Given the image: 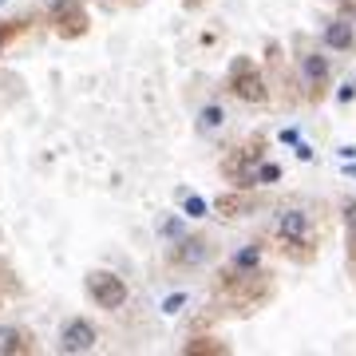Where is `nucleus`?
Listing matches in <instances>:
<instances>
[{
    "instance_id": "nucleus-7",
    "label": "nucleus",
    "mask_w": 356,
    "mask_h": 356,
    "mask_svg": "<svg viewBox=\"0 0 356 356\" xmlns=\"http://www.w3.org/2000/svg\"><path fill=\"white\" fill-rule=\"evenodd\" d=\"M301 79H305V88L313 95L329 88V56H321V51H305L301 56Z\"/></svg>"
},
{
    "instance_id": "nucleus-23",
    "label": "nucleus",
    "mask_w": 356,
    "mask_h": 356,
    "mask_svg": "<svg viewBox=\"0 0 356 356\" xmlns=\"http://www.w3.org/2000/svg\"><path fill=\"white\" fill-rule=\"evenodd\" d=\"M344 175H348V178H356V163H348V166H344Z\"/></svg>"
},
{
    "instance_id": "nucleus-9",
    "label": "nucleus",
    "mask_w": 356,
    "mask_h": 356,
    "mask_svg": "<svg viewBox=\"0 0 356 356\" xmlns=\"http://www.w3.org/2000/svg\"><path fill=\"white\" fill-rule=\"evenodd\" d=\"M28 353V337L20 329H0V356H16Z\"/></svg>"
},
{
    "instance_id": "nucleus-18",
    "label": "nucleus",
    "mask_w": 356,
    "mask_h": 356,
    "mask_svg": "<svg viewBox=\"0 0 356 356\" xmlns=\"http://www.w3.org/2000/svg\"><path fill=\"white\" fill-rule=\"evenodd\" d=\"M182 305H186V293H170L163 301V313L166 317H175V313H182Z\"/></svg>"
},
{
    "instance_id": "nucleus-13",
    "label": "nucleus",
    "mask_w": 356,
    "mask_h": 356,
    "mask_svg": "<svg viewBox=\"0 0 356 356\" xmlns=\"http://www.w3.org/2000/svg\"><path fill=\"white\" fill-rule=\"evenodd\" d=\"M281 182V166L277 163H257L254 166V186H273Z\"/></svg>"
},
{
    "instance_id": "nucleus-16",
    "label": "nucleus",
    "mask_w": 356,
    "mask_h": 356,
    "mask_svg": "<svg viewBox=\"0 0 356 356\" xmlns=\"http://www.w3.org/2000/svg\"><path fill=\"white\" fill-rule=\"evenodd\" d=\"M182 210H186L191 218H206L210 206H206V198H198V194H186V206H182Z\"/></svg>"
},
{
    "instance_id": "nucleus-1",
    "label": "nucleus",
    "mask_w": 356,
    "mask_h": 356,
    "mask_svg": "<svg viewBox=\"0 0 356 356\" xmlns=\"http://www.w3.org/2000/svg\"><path fill=\"white\" fill-rule=\"evenodd\" d=\"M229 91L242 103H266L269 99V83H266V76L257 72V64L250 56H238V60L229 64Z\"/></svg>"
},
{
    "instance_id": "nucleus-2",
    "label": "nucleus",
    "mask_w": 356,
    "mask_h": 356,
    "mask_svg": "<svg viewBox=\"0 0 356 356\" xmlns=\"http://www.w3.org/2000/svg\"><path fill=\"white\" fill-rule=\"evenodd\" d=\"M88 293L91 301L99 309H123L127 305V281L119 277V273H111V269H95V273H88Z\"/></svg>"
},
{
    "instance_id": "nucleus-4",
    "label": "nucleus",
    "mask_w": 356,
    "mask_h": 356,
    "mask_svg": "<svg viewBox=\"0 0 356 356\" xmlns=\"http://www.w3.org/2000/svg\"><path fill=\"white\" fill-rule=\"evenodd\" d=\"M210 254H214V245L206 242V238H198V234H182L175 242V250H170V261L175 266H182V269H198V266H206L210 261Z\"/></svg>"
},
{
    "instance_id": "nucleus-24",
    "label": "nucleus",
    "mask_w": 356,
    "mask_h": 356,
    "mask_svg": "<svg viewBox=\"0 0 356 356\" xmlns=\"http://www.w3.org/2000/svg\"><path fill=\"white\" fill-rule=\"evenodd\" d=\"M0 4H8V0H0Z\"/></svg>"
},
{
    "instance_id": "nucleus-5",
    "label": "nucleus",
    "mask_w": 356,
    "mask_h": 356,
    "mask_svg": "<svg viewBox=\"0 0 356 356\" xmlns=\"http://www.w3.org/2000/svg\"><path fill=\"white\" fill-rule=\"evenodd\" d=\"M91 348H95V325H91V321H83V317L67 321L64 332H60V353L79 356V353H91Z\"/></svg>"
},
{
    "instance_id": "nucleus-10",
    "label": "nucleus",
    "mask_w": 356,
    "mask_h": 356,
    "mask_svg": "<svg viewBox=\"0 0 356 356\" xmlns=\"http://www.w3.org/2000/svg\"><path fill=\"white\" fill-rule=\"evenodd\" d=\"M214 210L222 218H238V214H245V198H242V194H218Z\"/></svg>"
},
{
    "instance_id": "nucleus-11",
    "label": "nucleus",
    "mask_w": 356,
    "mask_h": 356,
    "mask_svg": "<svg viewBox=\"0 0 356 356\" xmlns=\"http://www.w3.org/2000/svg\"><path fill=\"white\" fill-rule=\"evenodd\" d=\"M182 353L186 356H202V353H226V344H218V341H210V337H194V341H186L182 344Z\"/></svg>"
},
{
    "instance_id": "nucleus-8",
    "label": "nucleus",
    "mask_w": 356,
    "mask_h": 356,
    "mask_svg": "<svg viewBox=\"0 0 356 356\" xmlns=\"http://www.w3.org/2000/svg\"><path fill=\"white\" fill-rule=\"evenodd\" d=\"M321 40H325V48H329V51H353L356 48L353 20H344V16L329 20V24H325V32H321Z\"/></svg>"
},
{
    "instance_id": "nucleus-6",
    "label": "nucleus",
    "mask_w": 356,
    "mask_h": 356,
    "mask_svg": "<svg viewBox=\"0 0 356 356\" xmlns=\"http://www.w3.org/2000/svg\"><path fill=\"white\" fill-rule=\"evenodd\" d=\"M273 234H277L281 242H289V245H301L309 238V214L305 210H281L277 222H273Z\"/></svg>"
},
{
    "instance_id": "nucleus-20",
    "label": "nucleus",
    "mask_w": 356,
    "mask_h": 356,
    "mask_svg": "<svg viewBox=\"0 0 356 356\" xmlns=\"http://www.w3.org/2000/svg\"><path fill=\"white\" fill-rule=\"evenodd\" d=\"M353 95H356V83H344V88H341V103H348Z\"/></svg>"
},
{
    "instance_id": "nucleus-3",
    "label": "nucleus",
    "mask_w": 356,
    "mask_h": 356,
    "mask_svg": "<svg viewBox=\"0 0 356 356\" xmlns=\"http://www.w3.org/2000/svg\"><path fill=\"white\" fill-rule=\"evenodd\" d=\"M51 24L64 40H76L88 32V13H83V4L79 0H56L51 4Z\"/></svg>"
},
{
    "instance_id": "nucleus-21",
    "label": "nucleus",
    "mask_w": 356,
    "mask_h": 356,
    "mask_svg": "<svg viewBox=\"0 0 356 356\" xmlns=\"http://www.w3.org/2000/svg\"><path fill=\"white\" fill-rule=\"evenodd\" d=\"M348 254H353V261H356V229H348Z\"/></svg>"
},
{
    "instance_id": "nucleus-22",
    "label": "nucleus",
    "mask_w": 356,
    "mask_h": 356,
    "mask_svg": "<svg viewBox=\"0 0 356 356\" xmlns=\"http://www.w3.org/2000/svg\"><path fill=\"white\" fill-rule=\"evenodd\" d=\"M337 154H341V159H356V147H341Z\"/></svg>"
},
{
    "instance_id": "nucleus-19",
    "label": "nucleus",
    "mask_w": 356,
    "mask_h": 356,
    "mask_svg": "<svg viewBox=\"0 0 356 356\" xmlns=\"http://www.w3.org/2000/svg\"><path fill=\"white\" fill-rule=\"evenodd\" d=\"M297 159H301V163H313V147H309V143H297Z\"/></svg>"
},
{
    "instance_id": "nucleus-12",
    "label": "nucleus",
    "mask_w": 356,
    "mask_h": 356,
    "mask_svg": "<svg viewBox=\"0 0 356 356\" xmlns=\"http://www.w3.org/2000/svg\"><path fill=\"white\" fill-rule=\"evenodd\" d=\"M222 123H226V111H222L218 103L202 107V115H198V127H202V131H222Z\"/></svg>"
},
{
    "instance_id": "nucleus-14",
    "label": "nucleus",
    "mask_w": 356,
    "mask_h": 356,
    "mask_svg": "<svg viewBox=\"0 0 356 356\" xmlns=\"http://www.w3.org/2000/svg\"><path fill=\"white\" fill-rule=\"evenodd\" d=\"M257 266H261V250H257V245H245V250L234 254V269H245V273H250V269H257Z\"/></svg>"
},
{
    "instance_id": "nucleus-15",
    "label": "nucleus",
    "mask_w": 356,
    "mask_h": 356,
    "mask_svg": "<svg viewBox=\"0 0 356 356\" xmlns=\"http://www.w3.org/2000/svg\"><path fill=\"white\" fill-rule=\"evenodd\" d=\"M24 28H28V20H4V24H0V48H4L8 40H16Z\"/></svg>"
},
{
    "instance_id": "nucleus-17",
    "label": "nucleus",
    "mask_w": 356,
    "mask_h": 356,
    "mask_svg": "<svg viewBox=\"0 0 356 356\" xmlns=\"http://www.w3.org/2000/svg\"><path fill=\"white\" fill-rule=\"evenodd\" d=\"M159 234H163V238H170V242H178L186 229H182V222H178V218H166L163 226H159Z\"/></svg>"
}]
</instances>
